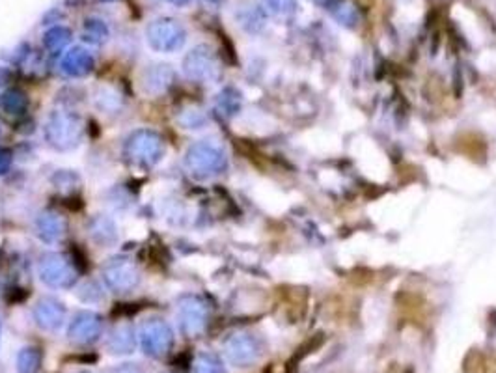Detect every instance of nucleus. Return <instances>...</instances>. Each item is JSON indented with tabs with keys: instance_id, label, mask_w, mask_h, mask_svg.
I'll return each mask as SVG.
<instances>
[{
	"instance_id": "1",
	"label": "nucleus",
	"mask_w": 496,
	"mask_h": 373,
	"mask_svg": "<svg viewBox=\"0 0 496 373\" xmlns=\"http://www.w3.org/2000/svg\"><path fill=\"white\" fill-rule=\"evenodd\" d=\"M45 140L56 152H71L79 146L84 135V123L71 110H53L45 122Z\"/></svg>"
},
{
	"instance_id": "2",
	"label": "nucleus",
	"mask_w": 496,
	"mask_h": 373,
	"mask_svg": "<svg viewBox=\"0 0 496 373\" xmlns=\"http://www.w3.org/2000/svg\"><path fill=\"white\" fill-rule=\"evenodd\" d=\"M164 153V140L152 129H137L125 138L123 155L129 162L137 167L152 168L162 159Z\"/></svg>"
},
{
	"instance_id": "3",
	"label": "nucleus",
	"mask_w": 496,
	"mask_h": 373,
	"mask_svg": "<svg viewBox=\"0 0 496 373\" xmlns=\"http://www.w3.org/2000/svg\"><path fill=\"white\" fill-rule=\"evenodd\" d=\"M38 273L45 285L53 290H69L79 278V267L60 252H45L38 263Z\"/></svg>"
},
{
	"instance_id": "4",
	"label": "nucleus",
	"mask_w": 496,
	"mask_h": 373,
	"mask_svg": "<svg viewBox=\"0 0 496 373\" xmlns=\"http://www.w3.org/2000/svg\"><path fill=\"white\" fill-rule=\"evenodd\" d=\"M146 40L149 47L157 53H176L187 41V32L179 21L162 17L149 23L146 28Z\"/></svg>"
},
{
	"instance_id": "5",
	"label": "nucleus",
	"mask_w": 496,
	"mask_h": 373,
	"mask_svg": "<svg viewBox=\"0 0 496 373\" xmlns=\"http://www.w3.org/2000/svg\"><path fill=\"white\" fill-rule=\"evenodd\" d=\"M101 276L108 290L116 295H127L140 284V270L133 261L123 256H116L105 261Z\"/></svg>"
},
{
	"instance_id": "6",
	"label": "nucleus",
	"mask_w": 496,
	"mask_h": 373,
	"mask_svg": "<svg viewBox=\"0 0 496 373\" xmlns=\"http://www.w3.org/2000/svg\"><path fill=\"white\" fill-rule=\"evenodd\" d=\"M185 167L189 174L198 179H206L224 168V155L218 147L207 142L192 144L185 153Z\"/></svg>"
},
{
	"instance_id": "7",
	"label": "nucleus",
	"mask_w": 496,
	"mask_h": 373,
	"mask_svg": "<svg viewBox=\"0 0 496 373\" xmlns=\"http://www.w3.org/2000/svg\"><path fill=\"white\" fill-rule=\"evenodd\" d=\"M138 340H140L144 353L153 359H161L172 349L174 330L162 317H149L140 325Z\"/></svg>"
},
{
	"instance_id": "8",
	"label": "nucleus",
	"mask_w": 496,
	"mask_h": 373,
	"mask_svg": "<svg viewBox=\"0 0 496 373\" xmlns=\"http://www.w3.org/2000/svg\"><path fill=\"white\" fill-rule=\"evenodd\" d=\"M176 317L179 330L187 338H196L204 332L207 323V306L196 295H183L177 299Z\"/></svg>"
},
{
	"instance_id": "9",
	"label": "nucleus",
	"mask_w": 496,
	"mask_h": 373,
	"mask_svg": "<svg viewBox=\"0 0 496 373\" xmlns=\"http://www.w3.org/2000/svg\"><path fill=\"white\" fill-rule=\"evenodd\" d=\"M183 73L194 83H211L218 77L215 54L206 45H198L183 60Z\"/></svg>"
},
{
	"instance_id": "10",
	"label": "nucleus",
	"mask_w": 496,
	"mask_h": 373,
	"mask_svg": "<svg viewBox=\"0 0 496 373\" xmlns=\"http://www.w3.org/2000/svg\"><path fill=\"white\" fill-rule=\"evenodd\" d=\"M103 330V320L101 315L90 310H83L73 315V320L69 323L68 336L73 344L90 345L97 342Z\"/></svg>"
},
{
	"instance_id": "11",
	"label": "nucleus",
	"mask_w": 496,
	"mask_h": 373,
	"mask_svg": "<svg viewBox=\"0 0 496 373\" xmlns=\"http://www.w3.org/2000/svg\"><path fill=\"white\" fill-rule=\"evenodd\" d=\"M34 321L43 330L54 332L58 330L65 321V306L56 297L45 295L34 306Z\"/></svg>"
},
{
	"instance_id": "12",
	"label": "nucleus",
	"mask_w": 496,
	"mask_h": 373,
	"mask_svg": "<svg viewBox=\"0 0 496 373\" xmlns=\"http://www.w3.org/2000/svg\"><path fill=\"white\" fill-rule=\"evenodd\" d=\"M174 77L176 73L168 64H152L142 71L140 86H142V92L148 95H161L172 86Z\"/></svg>"
},
{
	"instance_id": "13",
	"label": "nucleus",
	"mask_w": 496,
	"mask_h": 373,
	"mask_svg": "<svg viewBox=\"0 0 496 373\" xmlns=\"http://www.w3.org/2000/svg\"><path fill=\"white\" fill-rule=\"evenodd\" d=\"M95 68L94 56L84 49V47H73L64 54V58L60 62L62 73L71 77V79H83L88 77Z\"/></svg>"
},
{
	"instance_id": "14",
	"label": "nucleus",
	"mask_w": 496,
	"mask_h": 373,
	"mask_svg": "<svg viewBox=\"0 0 496 373\" xmlns=\"http://www.w3.org/2000/svg\"><path fill=\"white\" fill-rule=\"evenodd\" d=\"M36 231L43 243L54 245L64 239L68 233V221L56 211H43L36 219Z\"/></svg>"
},
{
	"instance_id": "15",
	"label": "nucleus",
	"mask_w": 496,
	"mask_h": 373,
	"mask_svg": "<svg viewBox=\"0 0 496 373\" xmlns=\"http://www.w3.org/2000/svg\"><path fill=\"white\" fill-rule=\"evenodd\" d=\"M226 354L231 364L246 368L258 359V347L248 334H236L226 342Z\"/></svg>"
},
{
	"instance_id": "16",
	"label": "nucleus",
	"mask_w": 496,
	"mask_h": 373,
	"mask_svg": "<svg viewBox=\"0 0 496 373\" xmlns=\"http://www.w3.org/2000/svg\"><path fill=\"white\" fill-rule=\"evenodd\" d=\"M134 347H137V334H134L133 325L125 323V321L114 325L107 338L108 353L129 354L133 353Z\"/></svg>"
},
{
	"instance_id": "17",
	"label": "nucleus",
	"mask_w": 496,
	"mask_h": 373,
	"mask_svg": "<svg viewBox=\"0 0 496 373\" xmlns=\"http://www.w3.org/2000/svg\"><path fill=\"white\" fill-rule=\"evenodd\" d=\"M90 236L101 246H112L118 241V230L110 216L95 215L88 224Z\"/></svg>"
},
{
	"instance_id": "18",
	"label": "nucleus",
	"mask_w": 496,
	"mask_h": 373,
	"mask_svg": "<svg viewBox=\"0 0 496 373\" xmlns=\"http://www.w3.org/2000/svg\"><path fill=\"white\" fill-rule=\"evenodd\" d=\"M94 103L101 112L118 114L123 108V98L112 86H99L94 93Z\"/></svg>"
},
{
	"instance_id": "19",
	"label": "nucleus",
	"mask_w": 496,
	"mask_h": 373,
	"mask_svg": "<svg viewBox=\"0 0 496 373\" xmlns=\"http://www.w3.org/2000/svg\"><path fill=\"white\" fill-rule=\"evenodd\" d=\"M110 38V30H108L107 23L97 17H90L84 21L83 26V40L88 45H103L105 41Z\"/></svg>"
},
{
	"instance_id": "20",
	"label": "nucleus",
	"mask_w": 496,
	"mask_h": 373,
	"mask_svg": "<svg viewBox=\"0 0 496 373\" xmlns=\"http://www.w3.org/2000/svg\"><path fill=\"white\" fill-rule=\"evenodd\" d=\"M43 353L40 347H23L17 354V372L19 373H40Z\"/></svg>"
},
{
	"instance_id": "21",
	"label": "nucleus",
	"mask_w": 496,
	"mask_h": 373,
	"mask_svg": "<svg viewBox=\"0 0 496 373\" xmlns=\"http://www.w3.org/2000/svg\"><path fill=\"white\" fill-rule=\"evenodd\" d=\"M71 41V30L65 26H53L43 34V45L49 53H60Z\"/></svg>"
},
{
	"instance_id": "22",
	"label": "nucleus",
	"mask_w": 496,
	"mask_h": 373,
	"mask_svg": "<svg viewBox=\"0 0 496 373\" xmlns=\"http://www.w3.org/2000/svg\"><path fill=\"white\" fill-rule=\"evenodd\" d=\"M26 107H28V99H26L25 92H21V90L11 88L2 95V108H4L10 116H21V114H25Z\"/></svg>"
},
{
	"instance_id": "23",
	"label": "nucleus",
	"mask_w": 496,
	"mask_h": 373,
	"mask_svg": "<svg viewBox=\"0 0 496 373\" xmlns=\"http://www.w3.org/2000/svg\"><path fill=\"white\" fill-rule=\"evenodd\" d=\"M191 366V373H224L222 362L211 353L196 354Z\"/></svg>"
},
{
	"instance_id": "24",
	"label": "nucleus",
	"mask_w": 496,
	"mask_h": 373,
	"mask_svg": "<svg viewBox=\"0 0 496 373\" xmlns=\"http://www.w3.org/2000/svg\"><path fill=\"white\" fill-rule=\"evenodd\" d=\"M177 123H179L183 129H201L204 127V123H206V116H204V112H201L200 108L187 107L177 114Z\"/></svg>"
},
{
	"instance_id": "25",
	"label": "nucleus",
	"mask_w": 496,
	"mask_h": 373,
	"mask_svg": "<svg viewBox=\"0 0 496 373\" xmlns=\"http://www.w3.org/2000/svg\"><path fill=\"white\" fill-rule=\"evenodd\" d=\"M53 185L62 192H68V194H73V191H77L80 185L79 176L71 170H58V172L53 176Z\"/></svg>"
},
{
	"instance_id": "26",
	"label": "nucleus",
	"mask_w": 496,
	"mask_h": 373,
	"mask_svg": "<svg viewBox=\"0 0 496 373\" xmlns=\"http://www.w3.org/2000/svg\"><path fill=\"white\" fill-rule=\"evenodd\" d=\"M79 297L83 303H86V305H95V303H101V300H105V293L103 290H101V285L97 284V282H84L83 285L79 288Z\"/></svg>"
},
{
	"instance_id": "27",
	"label": "nucleus",
	"mask_w": 496,
	"mask_h": 373,
	"mask_svg": "<svg viewBox=\"0 0 496 373\" xmlns=\"http://www.w3.org/2000/svg\"><path fill=\"white\" fill-rule=\"evenodd\" d=\"M265 4L275 14H290L295 10V0H265Z\"/></svg>"
},
{
	"instance_id": "28",
	"label": "nucleus",
	"mask_w": 496,
	"mask_h": 373,
	"mask_svg": "<svg viewBox=\"0 0 496 373\" xmlns=\"http://www.w3.org/2000/svg\"><path fill=\"white\" fill-rule=\"evenodd\" d=\"M11 162H14V153L10 147L0 146V176H6L10 172Z\"/></svg>"
},
{
	"instance_id": "29",
	"label": "nucleus",
	"mask_w": 496,
	"mask_h": 373,
	"mask_svg": "<svg viewBox=\"0 0 496 373\" xmlns=\"http://www.w3.org/2000/svg\"><path fill=\"white\" fill-rule=\"evenodd\" d=\"M110 373H142V369L138 368V364H122V366L114 368Z\"/></svg>"
},
{
	"instance_id": "30",
	"label": "nucleus",
	"mask_w": 496,
	"mask_h": 373,
	"mask_svg": "<svg viewBox=\"0 0 496 373\" xmlns=\"http://www.w3.org/2000/svg\"><path fill=\"white\" fill-rule=\"evenodd\" d=\"M8 79H10V71L4 68H0V84H6L8 83Z\"/></svg>"
},
{
	"instance_id": "31",
	"label": "nucleus",
	"mask_w": 496,
	"mask_h": 373,
	"mask_svg": "<svg viewBox=\"0 0 496 373\" xmlns=\"http://www.w3.org/2000/svg\"><path fill=\"white\" fill-rule=\"evenodd\" d=\"M170 2H174L176 6H185L189 2V0H170Z\"/></svg>"
},
{
	"instance_id": "32",
	"label": "nucleus",
	"mask_w": 496,
	"mask_h": 373,
	"mask_svg": "<svg viewBox=\"0 0 496 373\" xmlns=\"http://www.w3.org/2000/svg\"><path fill=\"white\" fill-rule=\"evenodd\" d=\"M99 2H114V0H99Z\"/></svg>"
},
{
	"instance_id": "33",
	"label": "nucleus",
	"mask_w": 496,
	"mask_h": 373,
	"mask_svg": "<svg viewBox=\"0 0 496 373\" xmlns=\"http://www.w3.org/2000/svg\"><path fill=\"white\" fill-rule=\"evenodd\" d=\"M209 2H216V0H209Z\"/></svg>"
},
{
	"instance_id": "34",
	"label": "nucleus",
	"mask_w": 496,
	"mask_h": 373,
	"mask_svg": "<svg viewBox=\"0 0 496 373\" xmlns=\"http://www.w3.org/2000/svg\"><path fill=\"white\" fill-rule=\"evenodd\" d=\"M0 330H2V323H0Z\"/></svg>"
},
{
	"instance_id": "35",
	"label": "nucleus",
	"mask_w": 496,
	"mask_h": 373,
	"mask_svg": "<svg viewBox=\"0 0 496 373\" xmlns=\"http://www.w3.org/2000/svg\"><path fill=\"white\" fill-rule=\"evenodd\" d=\"M79 373H90V372H79Z\"/></svg>"
},
{
	"instance_id": "36",
	"label": "nucleus",
	"mask_w": 496,
	"mask_h": 373,
	"mask_svg": "<svg viewBox=\"0 0 496 373\" xmlns=\"http://www.w3.org/2000/svg\"><path fill=\"white\" fill-rule=\"evenodd\" d=\"M164 373H172V372H164Z\"/></svg>"
}]
</instances>
